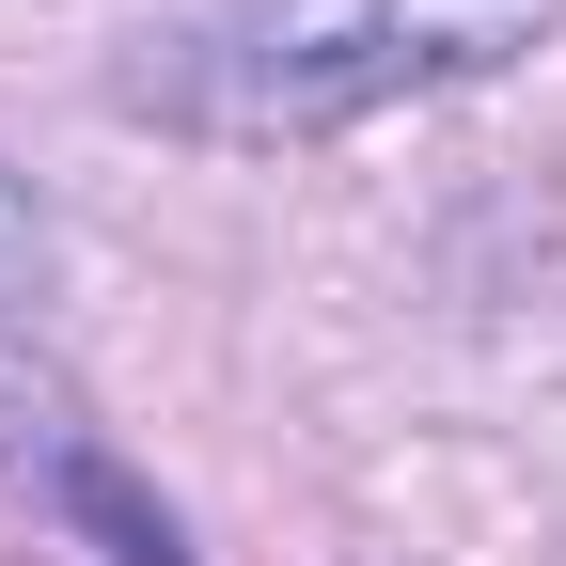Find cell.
<instances>
[{
    "label": "cell",
    "instance_id": "1",
    "mask_svg": "<svg viewBox=\"0 0 566 566\" xmlns=\"http://www.w3.org/2000/svg\"><path fill=\"white\" fill-rule=\"evenodd\" d=\"M551 0H174L126 32V111L189 142H331L363 111L520 63Z\"/></svg>",
    "mask_w": 566,
    "mask_h": 566
},
{
    "label": "cell",
    "instance_id": "2",
    "mask_svg": "<svg viewBox=\"0 0 566 566\" xmlns=\"http://www.w3.org/2000/svg\"><path fill=\"white\" fill-rule=\"evenodd\" d=\"M48 300V221L17 205V174H0V315H32Z\"/></svg>",
    "mask_w": 566,
    "mask_h": 566
}]
</instances>
